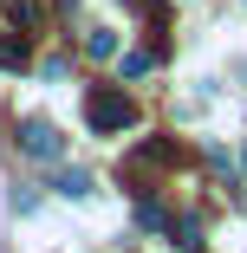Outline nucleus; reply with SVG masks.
<instances>
[{
    "instance_id": "obj_1",
    "label": "nucleus",
    "mask_w": 247,
    "mask_h": 253,
    "mask_svg": "<svg viewBox=\"0 0 247 253\" xmlns=\"http://www.w3.org/2000/svg\"><path fill=\"white\" fill-rule=\"evenodd\" d=\"M85 124H91L98 136H117V130H130V124H137V104H130L117 84H98V91L85 97Z\"/></svg>"
},
{
    "instance_id": "obj_2",
    "label": "nucleus",
    "mask_w": 247,
    "mask_h": 253,
    "mask_svg": "<svg viewBox=\"0 0 247 253\" xmlns=\"http://www.w3.org/2000/svg\"><path fill=\"white\" fill-rule=\"evenodd\" d=\"M20 156H26V163H59V156H65V136H59L52 124L33 117V124H20Z\"/></svg>"
},
{
    "instance_id": "obj_3",
    "label": "nucleus",
    "mask_w": 247,
    "mask_h": 253,
    "mask_svg": "<svg viewBox=\"0 0 247 253\" xmlns=\"http://www.w3.org/2000/svg\"><path fill=\"white\" fill-rule=\"evenodd\" d=\"M111 52H117V33L111 26H91L85 33V59H111Z\"/></svg>"
},
{
    "instance_id": "obj_4",
    "label": "nucleus",
    "mask_w": 247,
    "mask_h": 253,
    "mask_svg": "<svg viewBox=\"0 0 247 253\" xmlns=\"http://www.w3.org/2000/svg\"><path fill=\"white\" fill-rule=\"evenodd\" d=\"M169 240H176L182 253H202V221H189V214H182V221L169 227Z\"/></svg>"
},
{
    "instance_id": "obj_5",
    "label": "nucleus",
    "mask_w": 247,
    "mask_h": 253,
    "mask_svg": "<svg viewBox=\"0 0 247 253\" xmlns=\"http://www.w3.org/2000/svg\"><path fill=\"white\" fill-rule=\"evenodd\" d=\"M137 227H143V234H163V227H169L163 201H137Z\"/></svg>"
},
{
    "instance_id": "obj_6",
    "label": "nucleus",
    "mask_w": 247,
    "mask_h": 253,
    "mask_svg": "<svg viewBox=\"0 0 247 253\" xmlns=\"http://www.w3.org/2000/svg\"><path fill=\"white\" fill-rule=\"evenodd\" d=\"M59 195H65V201H85V195H91V175H85V169H65V175H59Z\"/></svg>"
},
{
    "instance_id": "obj_7",
    "label": "nucleus",
    "mask_w": 247,
    "mask_h": 253,
    "mask_svg": "<svg viewBox=\"0 0 247 253\" xmlns=\"http://www.w3.org/2000/svg\"><path fill=\"white\" fill-rule=\"evenodd\" d=\"M150 65H156V52H130V59H124V78H143Z\"/></svg>"
},
{
    "instance_id": "obj_8",
    "label": "nucleus",
    "mask_w": 247,
    "mask_h": 253,
    "mask_svg": "<svg viewBox=\"0 0 247 253\" xmlns=\"http://www.w3.org/2000/svg\"><path fill=\"white\" fill-rule=\"evenodd\" d=\"M130 7H143V13H163V0H130Z\"/></svg>"
},
{
    "instance_id": "obj_9",
    "label": "nucleus",
    "mask_w": 247,
    "mask_h": 253,
    "mask_svg": "<svg viewBox=\"0 0 247 253\" xmlns=\"http://www.w3.org/2000/svg\"><path fill=\"white\" fill-rule=\"evenodd\" d=\"M0 45H7V39H0Z\"/></svg>"
},
{
    "instance_id": "obj_10",
    "label": "nucleus",
    "mask_w": 247,
    "mask_h": 253,
    "mask_svg": "<svg viewBox=\"0 0 247 253\" xmlns=\"http://www.w3.org/2000/svg\"><path fill=\"white\" fill-rule=\"evenodd\" d=\"M241 163H247V156H241Z\"/></svg>"
}]
</instances>
